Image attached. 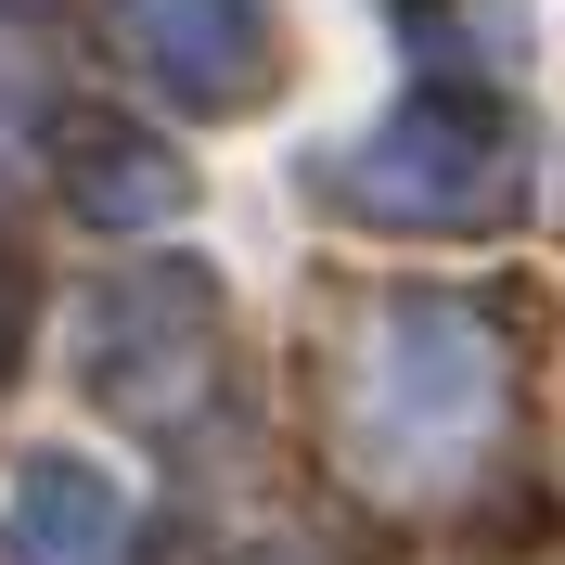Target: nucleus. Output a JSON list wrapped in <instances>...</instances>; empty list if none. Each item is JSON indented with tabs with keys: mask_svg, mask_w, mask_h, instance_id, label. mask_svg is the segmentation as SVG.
I'll return each instance as SVG.
<instances>
[{
	"mask_svg": "<svg viewBox=\"0 0 565 565\" xmlns=\"http://www.w3.org/2000/svg\"><path fill=\"white\" fill-rule=\"evenodd\" d=\"M116 39L193 104H245L270 77V13L257 0H116Z\"/></svg>",
	"mask_w": 565,
	"mask_h": 565,
	"instance_id": "3",
	"label": "nucleus"
},
{
	"mask_svg": "<svg viewBox=\"0 0 565 565\" xmlns=\"http://www.w3.org/2000/svg\"><path fill=\"white\" fill-rule=\"evenodd\" d=\"M373 412L412 450H462L489 424V334L462 309H398L386 348H373Z\"/></svg>",
	"mask_w": 565,
	"mask_h": 565,
	"instance_id": "2",
	"label": "nucleus"
},
{
	"mask_svg": "<svg viewBox=\"0 0 565 565\" xmlns=\"http://www.w3.org/2000/svg\"><path fill=\"white\" fill-rule=\"evenodd\" d=\"M0 553H13V565H116V553H129V501H116V476H90V462H26Z\"/></svg>",
	"mask_w": 565,
	"mask_h": 565,
	"instance_id": "4",
	"label": "nucleus"
},
{
	"mask_svg": "<svg viewBox=\"0 0 565 565\" xmlns=\"http://www.w3.org/2000/svg\"><path fill=\"white\" fill-rule=\"evenodd\" d=\"M77 206H104V218H154V206H180V168H154V141L104 129V141H77Z\"/></svg>",
	"mask_w": 565,
	"mask_h": 565,
	"instance_id": "5",
	"label": "nucleus"
},
{
	"mask_svg": "<svg viewBox=\"0 0 565 565\" xmlns=\"http://www.w3.org/2000/svg\"><path fill=\"white\" fill-rule=\"evenodd\" d=\"M348 193L373 218H489L501 206V129L476 104H412L373 129V154L348 168Z\"/></svg>",
	"mask_w": 565,
	"mask_h": 565,
	"instance_id": "1",
	"label": "nucleus"
}]
</instances>
